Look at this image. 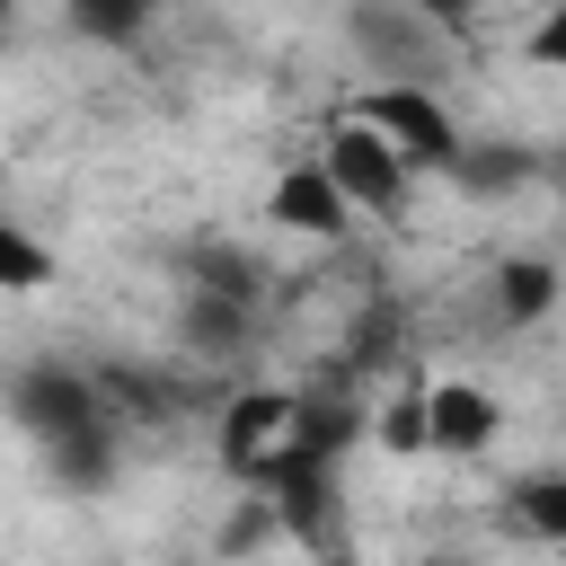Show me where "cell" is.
I'll return each mask as SVG.
<instances>
[{"label": "cell", "instance_id": "obj_1", "mask_svg": "<svg viewBox=\"0 0 566 566\" xmlns=\"http://www.w3.org/2000/svg\"><path fill=\"white\" fill-rule=\"evenodd\" d=\"M371 442V398L327 380V389H292V433L239 478L248 495H265L274 531L301 548L336 539V504H345V460Z\"/></svg>", "mask_w": 566, "mask_h": 566}, {"label": "cell", "instance_id": "obj_2", "mask_svg": "<svg viewBox=\"0 0 566 566\" xmlns=\"http://www.w3.org/2000/svg\"><path fill=\"white\" fill-rule=\"evenodd\" d=\"M345 115H363L416 177H451V159H460V142H469V124L451 115V97H442L433 80H371Z\"/></svg>", "mask_w": 566, "mask_h": 566}, {"label": "cell", "instance_id": "obj_3", "mask_svg": "<svg viewBox=\"0 0 566 566\" xmlns=\"http://www.w3.org/2000/svg\"><path fill=\"white\" fill-rule=\"evenodd\" d=\"M9 424H18L35 451H53V442H71V433H88V424H124V416L106 407L97 371H80V363H18V371H9Z\"/></svg>", "mask_w": 566, "mask_h": 566}, {"label": "cell", "instance_id": "obj_4", "mask_svg": "<svg viewBox=\"0 0 566 566\" xmlns=\"http://www.w3.org/2000/svg\"><path fill=\"white\" fill-rule=\"evenodd\" d=\"M345 44L380 80H442L451 71V35L416 0H345Z\"/></svg>", "mask_w": 566, "mask_h": 566}, {"label": "cell", "instance_id": "obj_5", "mask_svg": "<svg viewBox=\"0 0 566 566\" xmlns=\"http://www.w3.org/2000/svg\"><path fill=\"white\" fill-rule=\"evenodd\" d=\"M318 168L336 177V195H345L354 212H380V221H389V212L407 203V186H416V168H407L363 115H336V124L318 133Z\"/></svg>", "mask_w": 566, "mask_h": 566}, {"label": "cell", "instance_id": "obj_6", "mask_svg": "<svg viewBox=\"0 0 566 566\" xmlns=\"http://www.w3.org/2000/svg\"><path fill=\"white\" fill-rule=\"evenodd\" d=\"M504 442V398L478 380H424V460H486Z\"/></svg>", "mask_w": 566, "mask_h": 566}, {"label": "cell", "instance_id": "obj_7", "mask_svg": "<svg viewBox=\"0 0 566 566\" xmlns=\"http://www.w3.org/2000/svg\"><path fill=\"white\" fill-rule=\"evenodd\" d=\"M265 221H274L283 239H318V248H327V239L354 230V203L336 195V177H327L318 150H310V159H292V168L265 186Z\"/></svg>", "mask_w": 566, "mask_h": 566}, {"label": "cell", "instance_id": "obj_8", "mask_svg": "<svg viewBox=\"0 0 566 566\" xmlns=\"http://www.w3.org/2000/svg\"><path fill=\"white\" fill-rule=\"evenodd\" d=\"M283 433H292V389H230V398L212 407V460H221L230 478H248Z\"/></svg>", "mask_w": 566, "mask_h": 566}, {"label": "cell", "instance_id": "obj_9", "mask_svg": "<svg viewBox=\"0 0 566 566\" xmlns=\"http://www.w3.org/2000/svg\"><path fill=\"white\" fill-rule=\"evenodd\" d=\"M256 318H265V301H239V292L186 283V301H177V345L203 354V363H239V354L256 345Z\"/></svg>", "mask_w": 566, "mask_h": 566}, {"label": "cell", "instance_id": "obj_10", "mask_svg": "<svg viewBox=\"0 0 566 566\" xmlns=\"http://www.w3.org/2000/svg\"><path fill=\"white\" fill-rule=\"evenodd\" d=\"M566 301V274L548 265V256H495V274H486V310H495V327H539L548 310Z\"/></svg>", "mask_w": 566, "mask_h": 566}, {"label": "cell", "instance_id": "obj_11", "mask_svg": "<svg viewBox=\"0 0 566 566\" xmlns=\"http://www.w3.org/2000/svg\"><path fill=\"white\" fill-rule=\"evenodd\" d=\"M539 177V150L531 142H460V159H451V186L460 195H513V186H531Z\"/></svg>", "mask_w": 566, "mask_h": 566}, {"label": "cell", "instance_id": "obj_12", "mask_svg": "<svg viewBox=\"0 0 566 566\" xmlns=\"http://www.w3.org/2000/svg\"><path fill=\"white\" fill-rule=\"evenodd\" d=\"M97 389H106V407H115L124 424H177V416H186V380H168V371H124V363H106Z\"/></svg>", "mask_w": 566, "mask_h": 566}, {"label": "cell", "instance_id": "obj_13", "mask_svg": "<svg viewBox=\"0 0 566 566\" xmlns=\"http://www.w3.org/2000/svg\"><path fill=\"white\" fill-rule=\"evenodd\" d=\"M115 451H124V424H88V433L53 442V451H44V469H53L71 495H97V486L115 478Z\"/></svg>", "mask_w": 566, "mask_h": 566}, {"label": "cell", "instance_id": "obj_14", "mask_svg": "<svg viewBox=\"0 0 566 566\" xmlns=\"http://www.w3.org/2000/svg\"><path fill=\"white\" fill-rule=\"evenodd\" d=\"M398 336H407V310H398V301L380 292V301H371V310H363V318L345 327V354H336V371H345V380H363V371L398 363Z\"/></svg>", "mask_w": 566, "mask_h": 566}, {"label": "cell", "instance_id": "obj_15", "mask_svg": "<svg viewBox=\"0 0 566 566\" xmlns=\"http://www.w3.org/2000/svg\"><path fill=\"white\" fill-rule=\"evenodd\" d=\"M186 283H212V292H239V301H265V256H248V248H230V239H203L195 256H186Z\"/></svg>", "mask_w": 566, "mask_h": 566}, {"label": "cell", "instance_id": "obj_16", "mask_svg": "<svg viewBox=\"0 0 566 566\" xmlns=\"http://www.w3.org/2000/svg\"><path fill=\"white\" fill-rule=\"evenodd\" d=\"M513 522L531 531V539H548V548H566V469H531V478H513Z\"/></svg>", "mask_w": 566, "mask_h": 566}, {"label": "cell", "instance_id": "obj_17", "mask_svg": "<svg viewBox=\"0 0 566 566\" xmlns=\"http://www.w3.org/2000/svg\"><path fill=\"white\" fill-rule=\"evenodd\" d=\"M44 283H53V248H44V239L0 203V292L18 301V292H44Z\"/></svg>", "mask_w": 566, "mask_h": 566}, {"label": "cell", "instance_id": "obj_18", "mask_svg": "<svg viewBox=\"0 0 566 566\" xmlns=\"http://www.w3.org/2000/svg\"><path fill=\"white\" fill-rule=\"evenodd\" d=\"M371 451H389V460H424V380L371 407Z\"/></svg>", "mask_w": 566, "mask_h": 566}, {"label": "cell", "instance_id": "obj_19", "mask_svg": "<svg viewBox=\"0 0 566 566\" xmlns=\"http://www.w3.org/2000/svg\"><path fill=\"white\" fill-rule=\"evenodd\" d=\"M62 9H71V27H80V35H97V44H133V35L150 27V9H159V0H62Z\"/></svg>", "mask_w": 566, "mask_h": 566}, {"label": "cell", "instance_id": "obj_20", "mask_svg": "<svg viewBox=\"0 0 566 566\" xmlns=\"http://www.w3.org/2000/svg\"><path fill=\"white\" fill-rule=\"evenodd\" d=\"M522 62H531V71H548V80H566V0H548V9L531 18V35H522Z\"/></svg>", "mask_w": 566, "mask_h": 566}, {"label": "cell", "instance_id": "obj_21", "mask_svg": "<svg viewBox=\"0 0 566 566\" xmlns=\"http://www.w3.org/2000/svg\"><path fill=\"white\" fill-rule=\"evenodd\" d=\"M416 9H424V18H433V27L451 35V44H460V35L478 27V9H486V0H416Z\"/></svg>", "mask_w": 566, "mask_h": 566}, {"label": "cell", "instance_id": "obj_22", "mask_svg": "<svg viewBox=\"0 0 566 566\" xmlns=\"http://www.w3.org/2000/svg\"><path fill=\"white\" fill-rule=\"evenodd\" d=\"M539 177H548V186H557V195H566V142H557V150H548V159H539Z\"/></svg>", "mask_w": 566, "mask_h": 566}, {"label": "cell", "instance_id": "obj_23", "mask_svg": "<svg viewBox=\"0 0 566 566\" xmlns=\"http://www.w3.org/2000/svg\"><path fill=\"white\" fill-rule=\"evenodd\" d=\"M9 9H18V0H0V27H9Z\"/></svg>", "mask_w": 566, "mask_h": 566}]
</instances>
